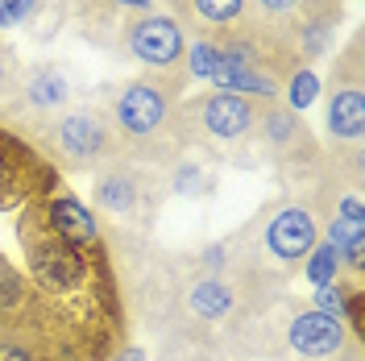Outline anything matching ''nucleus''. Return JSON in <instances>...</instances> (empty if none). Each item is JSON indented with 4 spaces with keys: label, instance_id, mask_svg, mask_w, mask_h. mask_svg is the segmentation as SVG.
I'll list each match as a JSON object with an SVG mask.
<instances>
[{
    "label": "nucleus",
    "instance_id": "f257e3e1",
    "mask_svg": "<svg viewBox=\"0 0 365 361\" xmlns=\"http://www.w3.org/2000/svg\"><path fill=\"white\" fill-rule=\"evenodd\" d=\"M50 150L67 166H96L113 154V125L96 108H71L50 125Z\"/></svg>",
    "mask_w": 365,
    "mask_h": 361
},
{
    "label": "nucleus",
    "instance_id": "f03ea898",
    "mask_svg": "<svg viewBox=\"0 0 365 361\" xmlns=\"http://www.w3.org/2000/svg\"><path fill=\"white\" fill-rule=\"evenodd\" d=\"M125 42H129V54L137 63L170 67V63H179V54H182V25L170 21V17H141V21L129 25Z\"/></svg>",
    "mask_w": 365,
    "mask_h": 361
},
{
    "label": "nucleus",
    "instance_id": "7ed1b4c3",
    "mask_svg": "<svg viewBox=\"0 0 365 361\" xmlns=\"http://www.w3.org/2000/svg\"><path fill=\"white\" fill-rule=\"evenodd\" d=\"M162 121H166V96L158 88L129 83V88L120 91V100H116V125H120L125 137L145 141V137H154L162 129Z\"/></svg>",
    "mask_w": 365,
    "mask_h": 361
},
{
    "label": "nucleus",
    "instance_id": "20e7f679",
    "mask_svg": "<svg viewBox=\"0 0 365 361\" xmlns=\"http://www.w3.org/2000/svg\"><path fill=\"white\" fill-rule=\"evenodd\" d=\"M287 340H291V349H295L299 357L324 361V357H336V353H341L349 332H344L341 320L324 316V312H303V316L291 320Z\"/></svg>",
    "mask_w": 365,
    "mask_h": 361
},
{
    "label": "nucleus",
    "instance_id": "39448f33",
    "mask_svg": "<svg viewBox=\"0 0 365 361\" xmlns=\"http://www.w3.org/2000/svg\"><path fill=\"white\" fill-rule=\"evenodd\" d=\"M266 245L282 262H299L316 249V216L307 208H282L266 228Z\"/></svg>",
    "mask_w": 365,
    "mask_h": 361
},
{
    "label": "nucleus",
    "instance_id": "423d86ee",
    "mask_svg": "<svg viewBox=\"0 0 365 361\" xmlns=\"http://www.w3.org/2000/svg\"><path fill=\"white\" fill-rule=\"evenodd\" d=\"M200 116H204V129L212 137H245L253 125V104L250 96H237V91H216L212 100H204V108H200Z\"/></svg>",
    "mask_w": 365,
    "mask_h": 361
},
{
    "label": "nucleus",
    "instance_id": "0eeeda50",
    "mask_svg": "<svg viewBox=\"0 0 365 361\" xmlns=\"http://www.w3.org/2000/svg\"><path fill=\"white\" fill-rule=\"evenodd\" d=\"M46 220H50V233H54L58 241H67V245H75V249L96 241V220H91V212L79 200H71V195H58V200L50 203Z\"/></svg>",
    "mask_w": 365,
    "mask_h": 361
},
{
    "label": "nucleus",
    "instance_id": "6e6552de",
    "mask_svg": "<svg viewBox=\"0 0 365 361\" xmlns=\"http://www.w3.org/2000/svg\"><path fill=\"white\" fill-rule=\"evenodd\" d=\"M328 129L344 141H357L365 129V100H361V83L336 88L328 100Z\"/></svg>",
    "mask_w": 365,
    "mask_h": 361
},
{
    "label": "nucleus",
    "instance_id": "1a4fd4ad",
    "mask_svg": "<svg viewBox=\"0 0 365 361\" xmlns=\"http://www.w3.org/2000/svg\"><path fill=\"white\" fill-rule=\"evenodd\" d=\"M25 104L34 108V113H54V108H63L71 100V83H67V75L58 67H38L29 79H25Z\"/></svg>",
    "mask_w": 365,
    "mask_h": 361
},
{
    "label": "nucleus",
    "instance_id": "9d476101",
    "mask_svg": "<svg viewBox=\"0 0 365 361\" xmlns=\"http://www.w3.org/2000/svg\"><path fill=\"white\" fill-rule=\"evenodd\" d=\"M96 203L104 212H113V216H137V208H141V183H137V175L108 171L104 179L96 183Z\"/></svg>",
    "mask_w": 365,
    "mask_h": 361
},
{
    "label": "nucleus",
    "instance_id": "9b49d317",
    "mask_svg": "<svg viewBox=\"0 0 365 361\" xmlns=\"http://www.w3.org/2000/svg\"><path fill=\"white\" fill-rule=\"evenodd\" d=\"M29 191V175H25V158L13 141H0V208L17 203Z\"/></svg>",
    "mask_w": 365,
    "mask_h": 361
},
{
    "label": "nucleus",
    "instance_id": "f8f14e48",
    "mask_svg": "<svg viewBox=\"0 0 365 361\" xmlns=\"http://www.w3.org/2000/svg\"><path fill=\"white\" fill-rule=\"evenodd\" d=\"M187 303H191V312L204 320H220L225 312H232V291H228L220 278H200L191 295H187Z\"/></svg>",
    "mask_w": 365,
    "mask_h": 361
},
{
    "label": "nucleus",
    "instance_id": "ddd939ff",
    "mask_svg": "<svg viewBox=\"0 0 365 361\" xmlns=\"http://www.w3.org/2000/svg\"><path fill=\"white\" fill-rule=\"evenodd\" d=\"M336 270H341V253L336 245H319L312 249V262H307V278L324 287V283H336Z\"/></svg>",
    "mask_w": 365,
    "mask_h": 361
},
{
    "label": "nucleus",
    "instance_id": "4468645a",
    "mask_svg": "<svg viewBox=\"0 0 365 361\" xmlns=\"http://www.w3.org/2000/svg\"><path fill=\"white\" fill-rule=\"evenodd\" d=\"M191 4H195V13H200L204 21L228 25V21H237V17H245V4H250V0H191Z\"/></svg>",
    "mask_w": 365,
    "mask_h": 361
},
{
    "label": "nucleus",
    "instance_id": "2eb2a0df",
    "mask_svg": "<svg viewBox=\"0 0 365 361\" xmlns=\"http://www.w3.org/2000/svg\"><path fill=\"white\" fill-rule=\"evenodd\" d=\"M316 312L341 320L344 312H349V291H344L341 283H324V287H316Z\"/></svg>",
    "mask_w": 365,
    "mask_h": 361
},
{
    "label": "nucleus",
    "instance_id": "dca6fc26",
    "mask_svg": "<svg viewBox=\"0 0 365 361\" xmlns=\"http://www.w3.org/2000/svg\"><path fill=\"white\" fill-rule=\"evenodd\" d=\"M42 0H0V29H13V25H25L38 17Z\"/></svg>",
    "mask_w": 365,
    "mask_h": 361
},
{
    "label": "nucleus",
    "instance_id": "f3484780",
    "mask_svg": "<svg viewBox=\"0 0 365 361\" xmlns=\"http://www.w3.org/2000/svg\"><path fill=\"white\" fill-rule=\"evenodd\" d=\"M187 59H191V75H200V79H212L216 75V63H220V50L207 42H195L187 50Z\"/></svg>",
    "mask_w": 365,
    "mask_h": 361
},
{
    "label": "nucleus",
    "instance_id": "a211bd4d",
    "mask_svg": "<svg viewBox=\"0 0 365 361\" xmlns=\"http://www.w3.org/2000/svg\"><path fill=\"white\" fill-rule=\"evenodd\" d=\"M295 113H287V108H270L266 113V141H291L295 137Z\"/></svg>",
    "mask_w": 365,
    "mask_h": 361
},
{
    "label": "nucleus",
    "instance_id": "6ab92c4d",
    "mask_svg": "<svg viewBox=\"0 0 365 361\" xmlns=\"http://www.w3.org/2000/svg\"><path fill=\"white\" fill-rule=\"evenodd\" d=\"M316 75L312 71H299L295 79H291V108H307L312 100H316Z\"/></svg>",
    "mask_w": 365,
    "mask_h": 361
},
{
    "label": "nucleus",
    "instance_id": "aec40b11",
    "mask_svg": "<svg viewBox=\"0 0 365 361\" xmlns=\"http://www.w3.org/2000/svg\"><path fill=\"white\" fill-rule=\"evenodd\" d=\"M207 179L200 175V166H191V162H182L179 171H175V191H182V195H204Z\"/></svg>",
    "mask_w": 365,
    "mask_h": 361
},
{
    "label": "nucleus",
    "instance_id": "412c9836",
    "mask_svg": "<svg viewBox=\"0 0 365 361\" xmlns=\"http://www.w3.org/2000/svg\"><path fill=\"white\" fill-rule=\"evenodd\" d=\"M303 0H257V9H266L270 17H287V13H295Z\"/></svg>",
    "mask_w": 365,
    "mask_h": 361
},
{
    "label": "nucleus",
    "instance_id": "4be33fe9",
    "mask_svg": "<svg viewBox=\"0 0 365 361\" xmlns=\"http://www.w3.org/2000/svg\"><path fill=\"white\" fill-rule=\"evenodd\" d=\"M341 216L344 220H361V200H357V195H344L341 200Z\"/></svg>",
    "mask_w": 365,
    "mask_h": 361
},
{
    "label": "nucleus",
    "instance_id": "5701e85b",
    "mask_svg": "<svg viewBox=\"0 0 365 361\" xmlns=\"http://www.w3.org/2000/svg\"><path fill=\"white\" fill-rule=\"evenodd\" d=\"M120 361H145V353H141V349H125V353H120Z\"/></svg>",
    "mask_w": 365,
    "mask_h": 361
},
{
    "label": "nucleus",
    "instance_id": "b1692460",
    "mask_svg": "<svg viewBox=\"0 0 365 361\" xmlns=\"http://www.w3.org/2000/svg\"><path fill=\"white\" fill-rule=\"evenodd\" d=\"M116 4H125V9H150V0H116Z\"/></svg>",
    "mask_w": 365,
    "mask_h": 361
},
{
    "label": "nucleus",
    "instance_id": "393cba45",
    "mask_svg": "<svg viewBox=\"0 0 365 361\" xmlns=\"http://www.w3.org/2000/svg\"><path fill=\"white\" fill-rule=\"evenodd\" d=\"M9 83V63H4V54H0V88Z\"/></svg>",
    "mask_w": 365,
    "mask_h": 361
}]
</instances>
